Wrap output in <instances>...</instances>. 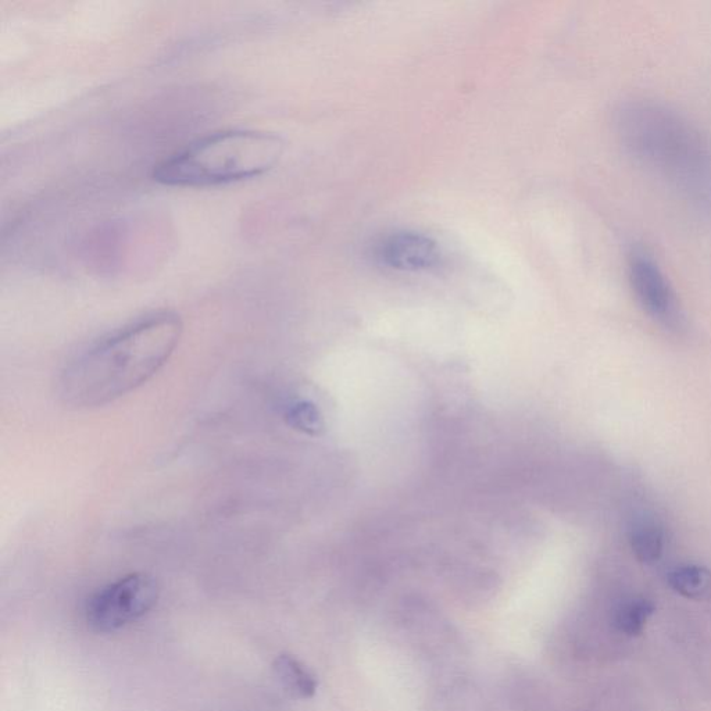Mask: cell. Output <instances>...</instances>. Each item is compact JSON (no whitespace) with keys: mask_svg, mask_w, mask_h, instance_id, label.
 Masks as SVG:
<instances>
[{"mask_svg":"<svg viewBox=\"0 0 711 711\" xmlns=\"http://www.w3.org/2000/svg\"><path fill=\"white\" fill-rule=\"evenodd\" d=\"M157 599L159 585L152 575L128 574L89 599L85 618L91 630L110 634L146 616L156 606Z\"/></svg>","mask_w":711,"mask_h":711,"instance_id":"277c9868","label":"cell"},{"mask_svg":"<svg viewBox=\"0 0 711 711\" xmlns=\"http://www.w3.org/2000/svg\"><path fill=\"white\" fill-rule=\"evenodd\" d=\"M668 585L684 598L711 599V570L698 564L675 567L667 577Z\"/></svg>","mask_w":711,"mask_h":711,"instance_id":"ba28073f","label":"cell"},{"mask_svg":"<svg viewBox=\"0 0 711 711\" xmlns=\"http://www.w3.org/2000/svg\"><path fill=\"white\" fill-rule=\"evenodd\" d=\"M375 253L384 266L398 271L430 270L441 260L437 242L413 231L393 232L382 239Z\"/></svg>","mask_w":711,"mask_h":711,"instance_id":"8992f818","label":"cell"},{"mask_svg":"<svg viewBox=\"0 0 711 711\" xmlns=\"http://www.w3.org/2000/svg\"><path fill=\"white\" fill-rule=\"evenodd\" d=\"M181 317L150 314L74 357L60 377V396L75 409L109 405L155 377L182 338Z\"/></svg>","mask_w":711,"mask_h":711,"instance_id":"6da1fadb","label":"cell"},{"mask_svg":"<svg viewBox=\"0 0 711 711\" xmlns=\"http://www.w3.org/2000/svg\"><path fill=\"white\" fill-rule=\"evenodd\" d=\"M628 277L635 298L650 317L666 327L680 325V306L673 288L648 249L635 246L628 253Z\"/></svg>","mask_w":711,"mask_h":711,"instance_id":"5b68a950","label":"cell"},{"mask_svg":"<svg viewBox=\"0 0 711 711\" xmlns=\"http://www.w3.org/2000/svg\"><path fill=\"white\" fill-rule=\"evenodd\" d=\"M273 671L282 688L295 698L310 699L317 691L316 678L294 656H278L274 660Z\"/></svg>","mask_w":711,"mask_h":711,"instance_id":"52a82bcc","label":"cell"},{"mask_svg":"<svg viewBox=\"0 0 711 711\" xmlns=\"http://www.w3.org/2000/svg\"><path fill=\"white\" fill-rule=\"evenodd\" d=\"M655 613V605L646 598H632L624 600L617 606L614 612V625L621 634L628 637H637L652 614Z\"/></svg>","mask_w":711,"mask_h":711,"instance_id":"30bf717a","label":"cell"},{"mask_svg":"<svg viewBox=\"0 0 711 711\" xmlns=\"http://www.w3.org/2000/svg\"><path fill=\"white\" fill-rule=\"evenodd\" d=\"M624 152L692 202L711 209V141L663 103L632 99L614 113Z\"/></svg>","mask_w":711,"mask_h":711,"instance_id":"7a4b0ae2","label":"cell"},{"mask_svg":"<svg viewBox=\"0 0 711 711\" xmlns=\"http://www.w3.org/2000/svg\"><path fill=\"white\" fill-rule=\"evenodd\" d=\"M284 150L282 138L270 132H214L160 163L153 180L167 187L189 188L249 180L273 170Z\"/></svg>","mask_w":711,"mask_h":711,"instance_id":"3957f363","label":"cell"},{"mask_svg":"<svg viewBox=\"0 0 711 711\" xmlns=\"http://www.w3.org/2000/svg\"><path fill=\"white\" fill-rule=\"evenodd\" d=\"M632 552L639 562L656 563L662 557L664 534L653 520H639L630 530Z\"/></svg>","mask_w":711,"mask_h":711,"instance_id":"9c48e42d","label":"cell"}]
</instances>
